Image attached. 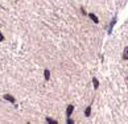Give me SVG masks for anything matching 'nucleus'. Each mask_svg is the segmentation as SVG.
Instances as JSON below:
<instances>
[{"mask_svg":"<svg viewBox=\"0 0 128 124\" xmlns=\"http://www.w3.org/2000/svg\"><path fill=\"white\" fill-rule=\"evenodd\" d=\"M90 19H91V20H92V21H94V23H97V24H98V23H99V20H98V17H97V16H95V15H94V13H90Z\"/></svg>","mask_w":128,"mask_h":124,"instance_id":"1","label":"nucleus"},{"mask_svg":"<svg viewBox=\"0 0 128 124\" xmlns=\"http://www.w3.org/2000/svg\"><path fill=\"white\" fill-rule=\"evenodd\" d=\"M3 40H4V36L1 34V32H0V41H3Z\"/></svg>","mask_w":128,"mask_h":124,"instance_id":"9","label":"nucleus"},{"mask_svg":"<svg viewBox=\"0 0 128 124\" xmlns=\"http://www.w3.org/2000/svg\"><path fill=\"white\" fill-rule=\"evenodd\" d=\"M92 83H94V87H95V88H97L98 86H99V82H98V79H97V78L92 79Z\"/></svg>","mask_w":128,"mask_h":124,"instance_id":"5","label":"nucleus"},{"mask_svg":"<svg viewBox=\"0 0 128 124\" xmlns=\"http://www.w3.org/2000/svg\"><path fill=\"white\" fill-rule=\"evenodd\" d=\"M73 110H74V107H73V106H69V107H67V111H66V115L70 116L71 112H73Z\"/></svg>","mask_w":128,"mask_h":124,"instance_id":"2","label":"nucleus"},{"mask_svg":"<svg viewBox=\"0 0 128 124\" xmlns=\"http://www.w3.org/2000/svg\"><path fill=\"white\" fill-rule=\"evenodd\" d=\"M123 58H124V59H128V46L124 49V53H123Z\"/></svg>","mask_w":128,"mask_h":124,"instance_id":"3","label":"nucleus"},{"mask_svg":"<svg viewBox=\"0 0 128 124\" xmlns=\"http://www.w3.org/2000/svg\"><path fill=\"white\" fill-rule=\"evenodd\" d=\"M50 78V73H49V70H45V79H49Z\"/></svg>","mask_w":128,"mask_h":124,"instance_id":"6","label":"nucleus"},{"mask_svg":"<svg viewBox=\"0 0 128 124\" xmlns=\"http://www.w3.org/2000/svg\"><path fill=\"white\" fill-rule=\"evenodd\" d=\"M4 98L7 99V100H9V102H12L13 103L15 102V99H13V96H11V95H4Z\"/></svg>","mask_w":128,"mask_h":124,"instance_id":"4","label":"nucleus"},{"mask_svg":"<svg viewBox=\"0 0 128 124\" xmlns=\"http://www.w3.org/2000/svg\"><path fill=\"white\" fill-rule=\"evenodd\" d=\"M48 121H49V123H51V124L56 123V120H53V119H50V118H48Z\"/></svg>","mask_w":128,"mask_h":124,"instance_id":"8","label":"nucleus"},{"mask_svg":"<svg viewBox=\"0 0 128 124\" xmlns=\"http://www.w3.org/2000/svg\"><path fill=\"white\" fill-rule=\"evenodd\" d=\"M90 112H91V108H90V107H87V108H86V111H85L86 116H88V115H90Z\"/></svg>","mask_w":128,"mask_h":124,"instance_id":"7","label":"nucleus"}]
</instances>
